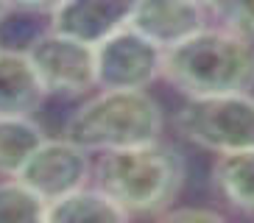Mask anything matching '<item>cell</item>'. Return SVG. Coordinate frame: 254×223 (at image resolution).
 Returning <instances> with one entry per match:
<instances>
[{
    "label": "cell",
    "mask_w": 254,
    "mask_h": 223,
    "mask_svg": "<svg viewBox=\"0 0 254 223\" xmlns=\"http://www.w3.org/2000/svg\"><path fill=\"white\" fill-rule=\"evenodd\" d=\"M48 221V201L34 193L23 178L0 181V223H39Z\"/></svg>",
    "instance_id": "5bb4252c"
},
{
    "label": "cell",
    "mask_w": 254,
    "mask_h": 223,
    "mask_svg": "<svg viewBox=\"0 0 254 223\" xmlns=\"http://www.w3.org/2000/svg\"><path fill=\"white\" fill-rule=\"evenodd\" d=\"M95 51L101 89H145L162 75L165 51L131 25L115 31Z\"/></svg>",
    "instance_id": "8992f818"
},
{
    "label": "cell",
    "mask_w": 254,
    "mask_h": 223,
    "mask_svg": "<svg viewBox=\"0 0 254 223\" xmlns=\"http://www.w3.org/2000/svg\"><path fill=\"white\" fill-rule=\"evenodd\" d=\"M62 0H8L11 8H23V11H53Z\"/></svg>",
    "instance_id": "e0dca14e"
},
{
    "label": "cell",
    "mask_w": 254,
    "mask_h": 223,
    "mask_svg": "<svg viewBox=\"0 0 254 223\" xmlns=\"http://www.w3.org/2000/svg\"><path fill=\"white\" fill-rule=\"evenodd\" d=\"M215 193L243 215H254V148L218 154L212 165Z\"/></svg>",
    "instance_id": "8fae6325"
},
{
    "label": "cell",
    "mask_w": 254,
    "mask_h": 223,
    "mask_svg": "<svg viewBox=\"0 0 254 223\" xmlns=\"http://www.w3.org/2000/svg\"><path fill=\"white\" fill-rule=\"evenodd\" d=\"M8 8H11L8 6V0H0V22H3V17L8 14Z\"/></svg>",
    "instance_id": "ac0fdd59"
},
{
    "label": "cell",
    "mask_w": 254,
    "mask_h": 223,
    "mask_svg": "<svg viewBox=\"0 0 254 223\" xmlns=\"http://www.w3.org/2000/svg\"><path fill=\"white\" fill-rule=\"evenodd\" d=\"M64 137L87 151H112L159 140L162 109L145 89H101L64 123Z\"/></svg>",
    "instance_id": "3957f363"
},
{
    "label": "cell",
    "mask_w": 254,
    "mask_h": 223,
    "mask_svg": "<svg viewBox=\"0 0 254 223\" xmlns=\"http://www.w3.org/2000/svg\"><path fill=\"white\" fill-rule=\"evenodd\" d=\"M162 218H168V221H221V215L218 212H212V209H168Z\"/></svg>",
    "instance_id": "2e32d148"
},
{
    "label": "cell",
    "mask_w": 254,
    "mask_h": 223,
    "mask_svg": "<svg viewBox=\"0 0 254 223\" xmlns=\"http://www.w3.org/2000/svg\"><path fill=\"white\" fill-rule=\"evenodd\" d=\"M204 8L193 0H134L126 25L168 51L207 25Z\"/></svg>",
    "instance_id": "ba28073f"
},
{
    "label": "cell",
    "mask_w": 254,
    "mask_h": 223,
    "mask_svg": "<svg viewBox=\"0 0 254 223\" xmlns=\"http://www.w3.org/2000/svg\"><path fill=\"white\" fill-rule=\"evenodd\" d=\"M90 173V151L70 142L67 137H62V140L42 142L31 154V159L25 162L17 178H23L34 193H39L48 204H53L78 187H87Z\"/></svg>",
    "instance_id": "52a82bcc"
},
{
    "label": "cell",
    "mask_w": 254,
    "mask_h": 223,
    "mask_svg": "<svg viewBox=\"0 0 254 223\" xmlns=\"http://www.w3.org/2000/svg\"><path fill=\"white\" fill-rule=\"evenodd\" d=\"M173 126L187 142L212 154L254 148V98L249 92L187 98Z\"/></svg>",
    "instance_id": "277c9868"
},
{
    "label": "cell",
    "mask_w": 254,
    "mask_h": 223,
    "mask_svg": "<svg viewBox=\"0 0 254 223\" xmlns=\"http://www.w3.org/2000/svg\"><path fill=\"white\" fill-rule=\"evenodd\" d=\"M207 8L221 28L254 39V0H209Z\"/></svg>",
    "instance_id": "9a60e30c"
},
{
    "label": "cell",
    "mask_w": 254,
    "mask_h": 223,
    "mask_svg": "<svg viewBox=\"0 0 254 223\" xmlns=\"http://www.w3.org/2000/svg\"><path fill=\"white\" fill-rule=\"evenodd\" d=\"M193 3H201V6H209V0H193Z\"/></svg>",
    "instance_id": "d6986e66"
},
{
    "label": "cell",
    "mask_w": 254,
    "mask_h": 223,
    "mask_svg": "<svg viewBox=\"0 0 254 223\" xmlns=\"http://www.w3.org/2000/svg\"><path fill=\"white\" fill-rule=\"evenodd\" d=\"M101 187L128 218L168 212L185 184V159L173 145L151 140L142 145L101 151L92 167Z\"/></svg>",
    "instance_id": "6da1fadb"
},
{
    "label": "cell",
    "mask_w": 254,
    "mask_h": 223,
    "mask_svg": "<svg viewBox=\"0 0 254 223\" xmlns=\"http://www.w3.org/2000/svg\"><path fill=\"white\" fill-rule=\"evenodd\" d=\"M134 0H62L51 11V28L87 45H101L128 22Z\"/></svg>",
    "instance_id": "9c48e42d"
},
{
    "label": "cell",
    "mask_w": 254,
    "mask_h": 223,
    "mask_svg": "<svg viewBox=\"0 0 254 223\" xmlns=\"http://www.w3.org/2000/svg\"><path fill=\"white\" fill-rule=\"evenodd\" d=\"M25 53L48 95L81 98L98 87L95 45L78 42L51 28L48 34H39Z\"/></svg>",
    "instance_id": "5b68a950"
},
{
    "label": "cell",
    "mask_w": 254,
    "mask_h": 223,
    "mask_svg": "<svg viewBox=\"0 0 254 223\" xmlns=\"http://www.w3.org/2000/svg\"><path fill=\"white\" fill-rule=\"evenodd\" d=\"M45 87L25 51H0V114L31 117L45 101Z\"/></svg>",
    "instance_id": "30bf717a"
},
{
    "label": "cell",
    "mask_w": 254,
    "mask_h": 223,
    "mask_svg": "<svg viewBox=\"0 0 254 223\" xmlns=\"http://www.w3.org/2000/svg\"><path fill=\"white\" fill-rule=\"evenodd\" d=\"M126 218L128 215L101 187H78L48 204V221L53 223H118Z\"/></svg>",
    "instance_id": "7c38bea8"
},
{
    "label": "cell",
    "mask_w": 254,
    "mask_h": 223,
    "mask_svg": "<svg viewBox=\"0 0 254 223\" xmlns=\"http://www.w3.org/2000/svg\"><path fill=\"white\" fill-rule=\"evenodd\" d=\"M42 142H45V134L31 117H3L0 114V176H20L31 154Z\"/></svg>",
    "instance_id": "4fadbf2b"
},
{
    "label": "cell",
    "mask_w": 254,
    "mask_h": 223,
    "mask_svg": "<svg viewBox=\"0 0 254 223\" xmlns=\"http://www.w3.org/2000/svg\"><path fill=\"white\" fill-rule=\"evenodd\" d=\"M162 78L185 98L249 92L254 87V39L204 25L165 51Z\"/></svg>",
    "instance_id": "7a4b0ae2"
}]
</instances>
